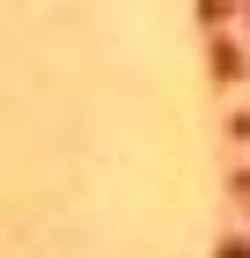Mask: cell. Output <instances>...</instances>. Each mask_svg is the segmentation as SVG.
<instances>
[{"label": "cell", "mask_w": 250, "mask_h": 258, "mask_svg": "<svg viewBox=\"0 0 250 258\" xmlns=\"http://www.w3.org/2000/svg\"><path fill=\"white\" fill-rule=\"evenodd\" d=\"M199 15H206V22H221V15H228V0H199Z\"/></svg>", "instance_id": "obj_2"}, {"label": "cell", "mask_w": 250, "mask_h": 258, "mask_svg": "<svg viewBox=\"0 0 250 258\" xmlns=\"http://www.w3.org/2000/svg\"><path fill=\"white\" fill-rule=\"evenodd\" d=\"M221 258H250V243H221Z\"/></svg>", "instance_id": "obj_4"}, {"label": "cell", "mask_w": 250, "mask_h": 258, "mask_svg": "<svg viewBox=\"0 0 250 258\" xmlns=\"http://www.w3.org/2000/svg\"><path fill=\"white\" fill-rule=\"evenodd\" d=\"M228 184H235V199H243V207H250V170H235Z\"/></svg>", "instance_id": "obj_3"}, {"label": "cell", "mask_w": 250, "mask_h": 258, "mask_svg": "<svg viewBox=\"0 0 250 258\" xmlns=\"http://www.w3.org/2000/svg\"><path fill=\"white\" fill-rule=\"evenodd\" d=\"M213 74H221V81H243V74H250V67H243V52H235L228 37L213 44Z\"/></svg>", "instance_id": "obj_1"}]
</instances>
